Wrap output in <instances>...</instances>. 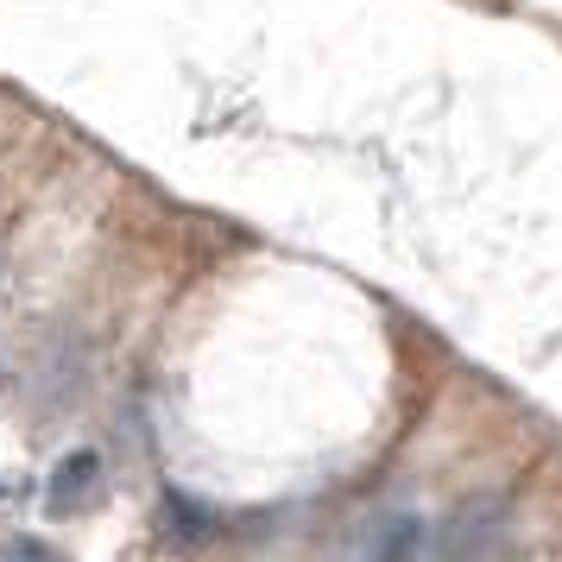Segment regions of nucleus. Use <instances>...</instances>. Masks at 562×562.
Instances as JSON below:
<instances>
[{
	"label": "nucleus",
	"instance_id": "4",
	"mask_svg": "<svg viewBox=\"0 0 562 562\" xmlns=\"http://www.w3.org/2000/svg\"><path fill=\"white\" fill-rule=\"evenodd\" d=\"M165 525H171V537H178V543H203V537L215 531V518H209L203 506H190L183 493H165Z\"/></svg>",
	"mask_w": 562,
	"mask_h": 562
},
{
	"label": "nucleus",
	"instance_id": "3",
	"mask_svg": "<svg viewBox=\"0 0 562 562\" xmlns=\"http://www.w3.org/2000/svg\"><path fill=\"white\" fill-rule=\"evenodd\" d=\"M417 543H424V518H417V512H392V518H380L373 537H367V562H411Z\"/></svg>",
	"mask_w": 562,
	"mask_h": 562
},
{
	"label": "nucleus",
	"instance_id": "1",
	"mask_svg": "<svg viewBox=\"0 0 562 562\" xmlns=\"http://www.w3.org/2000/svg\"><path fill=\"white\" fill-rule=\"evenodd\" d=\"M499 537H506V499L499 493H481V499L456 506L449 531H442V562H481Z\"/></svg>",
	"mask_w": 562,
	"mask_h": 562
},
{
	"label": "nucleus",
	"instance_id": "2",
	"mask_svg": "<svg viewBox=\"0 0 562 562\" xmlns=\"http://www.w3.org/2000/svg\"><path fill=\"white\" fill-rule=\"evenodd\" d=\"M95 493H102V456H89V449H77V456H64L52 468V512L64 518V512H89L95 506Z\"/></svg>",
	"mask_w": 562,
	"mask_h": 562
}]
</instances>
